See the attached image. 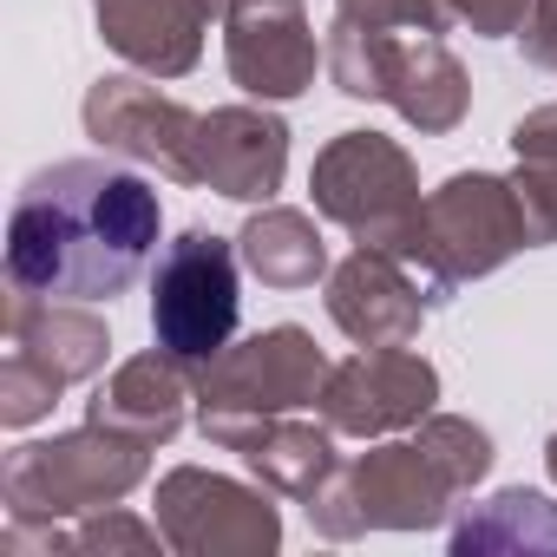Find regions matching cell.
Segmentation results:
<instances>
[{
  "instance_id": "26",
  "label": "cell",
  "mask_w": 557,
  "mask_h": 557,
  "mask_svg": "<svg viewBox=\"0 0 557 557\" xmlns=\"http://www.w3.org/2000/svg\"><path fill=\"white\" fill-rule=\"evenodd\" d=\"M511 151H518V164H544V158H557V99L537 106V112H524V119L511 125Z\"/></svg>"
},
{
  "instance_id": "21",
  "label": "cell",
  "mask_w": 557,
  "mask_h": 557,
  "mask_svg": "<svg viewBox=\"0 0 557 557\" xmlns=\"http://www.w3.org/2000/svg\"><path fill=\"white\" fill-rule=\"evenodd\" d=\"M413 433L440 453V466L459 479V492H472V485L492 472V433H485V426H472V420H459V413H426Z\"/></svg>"
},
{
  "instance_id": "28",
  "label": "cell",
  "mask_w": 557,
  "mask_h": 557,
  "mask_svg": "<svg viewBox=\"0 0 557 557\" xmlns=\"http://www.w3.org/2000/svg\"><path fill=\"white\" fill-rule=\"evenodd\" d=\"M544 466H550V485H557V433H550V446H544Z\"/></svg>"
},
{
  "instance_id": "11",
  "label": "cell",
  "mask_w": 557,
  "mask_h": 557,
  "mask_svg": "<svg viewBox=\"0 0 557 557\" xmlns=\"http://www.w3.org/2000/svg\"><path fill=\"white\" fill-rule=\"evenodd\" d=\"M440 400V368L413 348H361L342 368H329V387L315 400V413L342 433V440H387L407 433L433 413Z\"/></svg>"
},
{
  "instance_id": "1",
  "label": "cell",
  "mask_w": 557,
  "mask_h": 557,
  "mask_svg": "<svg viewBox=\"0 0 557 557\" xmlns=\"http://www.w3.org/2000/svg\"><path fill=\"white\" fill-rule=\"evenodd\" d=\"M164 236L158 190L106 158H66L21 184L8 216V283L47 302H112Z\"/></svg>"
},
{
  "instance_id": "5",
  "label": "cell",
  "mask_w": 557,
  "mask_h": 557,
  "mask_svg": "<svg viewBox=\"0 0 557 557\" xmlns=\"http://www.w3.org/2000/svg\"><path fill=\"white\" fill-rule=\"evenodd\" d=\"M151 466V446L132 433H112L99 420H86L79 433H53L34 446H14L8 466H0V498H8V518H86L119 505Z\"/></svg>"
},
{
  "instance_id": "22",
  "label": "cell",
  "mask_w": 557,
  "mask_h": 557,
  "mask_svg": "<svg viewBox=\"0 0 557 557\" xmlns=\"http://www.w3.org/2000/svg\"><path fill=\"white\" fill-rule=\"evenodd\" d=\"M66 394V381H53L40 361H27L21 348H8V361H0V426H34L53 413V400Z\"/></svg>"
},
{
  "instance_id": "18",
  "label": "cell",
  "mask_w": 557,
  "mask_h": 557,
  "mask_svg": "<svg viewBox=\"0 0 557 557\" xmlns=\"http://www.w3.org/2000/svg\"><path fill=\"white\" fill-rule=\"evenodd\" d=\"M236 256H243V269L256 275L262 289H283V296L315 289L322 275H329V243H322L315 216L309 210H289V203H262L243 223Z\"/></svg>"
},
{
  "instance_id": "23",
  "label": "cell",
  "mask_w": 557,
  "mask_h": 557,
  "mask_svg": "<svg viewBox=\"0 0 557 557\" xmlns=\"http://www.w3.org/2000/svg\"><path fill=\"white\" fill-rule=\"evenodd\" d=\"M335 21H361V27H407V34H446V8L440 0H335Z\"/></svg>"
},
{
  "instance_id": "14",
  "label": "cell",
  "mask_w": 557,
  "mask_h": 557,
  "mask_svg": "<svg viewBox=\"0 0 557 557\" xmlns=\"http://www.w3.org/2000/svg\"><path fill=\"white\" fill-rule=\"evenodd\" d=\"M289 171V125L262 99L256 106H216L197 125V184L230 203H269Z\"/></svg>"
},
{
  "instance_id": "16",
  "label": "cell",
  "mask_w": 557,
  "mask_h": 557,
  "mask_svg": "<svg viewBox=\"0 0 557 557\" xmlns=\"http://www.w3.org/2000/svg\"><path fill=\"white\" fill-rule=\"evenodd\" d=\"M184 400H197V368H184L177 355L151 348V355H132L112 368V381L92 394V420L112 426V433H132L145 446H164L177 426H184Z\"/></svg>"
},
{
  "instance_id": "15",
  "label": "cell",
  "mask_w": 557,
  "mask_h": 557,
  "mask_svg": "<svg viewBox=\"0 0 557 557\" xmlns=\"http://www.w3.org/2000/svg\"><path fill=\"white\" fill-rule=\"evenodd\" d=\"M92 14L99 40L125 66L151 79H184L203 60V34L230 14V0H92Z\"/></svg>"
},
{
  "instance_id": "24",
  "label": "cell",
  "mask_w": 557,
  "mask_h": 557,
  "mask_svg": "<svg viewBox=\"0 0 557 557\" xmlns=\"http://www.w3.org/2000/svg\"><path fill=\"white\" fill-rule=\"evenodd\" d=\"M518 197H524V216H531V249L557 243V158L544 164H518Z\"/></svg>"
},
{
  "instance_id": "27",
  "label": "cell",
  "mask_w": 557,
  "mask_h": 557,
  "mask_svg": "<svg viewBox=\"0 0 557 557\" xmlns=\"http://www.w3.org/2000/svg\"><path fill=\"white\" fill-rule=\"evenodd\" d=\"M524 60L531 66H544V73H557V0H531V21H524Z\"/></svg>"
},
{
  "instance_id": "4",
  "label": "cell",
  "mask_w": 557,
  "mask_h": 557,
  "mask_svg": "<svg viewBox=\"0 0 557 557\" xmlns=\"http://www.w3.org/2000/svg\"><path fill=\"white\" fill-rule=\"evenodd\" d=\"M518 249H531V216H524V197L511 177H492V171H459L446 177L440 190H426V210H420V230L407 243V269L426 283V296H453L479 275L505 269Z\"/></svg>"
},
{
  "instance_id": "2",
  "label": "cell",
  "mask_w": 557,
  "mask_h": 557,
  "mask_svg": "<svg viewBox=\"0 0 557 557\" xmlns=\"http://www.w3.org/2000/svg\"><path fill=\"white\" fill-rule=\"evenodd\" d=\"M322 387H329V355L315 348V335L296 322H275L197 368V426L210 446L243 453L256 426L315 407Z\"/></svg>"
},
{
  "instance_id": "17",
  "label": "cell",
  "mask_w": 557,
  "mask_h": 557,
  "mask_svg": "<svg viewBox=\"0 0 557 557\" xmlns=\"http://www.w3.org/2000/svg\"><path fill=\"white\" fill-rule=\"evenodd\" d=\"M8 348H21L27 361H40L53 381H92L112 355V335L99 315L47 302V296H14L8 302Z\"/></svg>"
},
{
  "instance_id": "8",
  "label": "cell",
  "mask_w": 557,
  "mask_h": 557,
  "mask_svg": "<svg viewBox=\"0 0 557 557\" xmlns=\"http://www.w3.org/2000/svg\"><path fill=\"white\" fill-rule=\"evenodd\" d=\"M309 190H315V210L329 223H342L368 249H394V256H407V243L420 230V210H426L420 171H413L407 145H394L381 132H342V138H329L315 151Z\"/></svg>"
},
{
  "instance_id": "25",
  "label": "cell",
  "mask_w": 557,
  "mask_h": 557,
  "mask_svg": "<svg viewBox=\"0 0 557 557\" xmlns=\"http://www.w3.org/2000/svg\"><path fill=\"white\" fill-rule=\"evenodd\" d=\"M453 27H472L485 40H505V34H524L531 21V0H440Z\"/></svg>"
},
{
  "instance_id": "12",
  "label": "cell",
  "mask_w": 557,
  "mask_h": 557,
  "mask_svg": "<svg viewBox=\"0 0 557 557\" xmlns=\"http://www.w3.org/2000/svg\"><path fill=\"white\" fill-rule=\"evenodd\" d=\"M223 66L249 99L283 106V99H302L315 86V66H329V47H315L302 0H230Z\"/></svg>"
},
{
  "instance_id": "20",
  "label": "cell",
  "mask_w": 557,
  "mask_h": 557,
  "mask_svg": "<svg viewBox=\"0 0 557 557\" xmlns=\"http://www.w3.org/2000/svg\"><path fill=\"white\" fill-rule=\"evenodd\" d=\"M485 550H524V557H557V505L544 492H498L472 505L453 524V557H485Z\"/></svg>"
},
{
  "instance_id": "7",
  "label": "cell",
  "mask_w": 557,
  "mask_h": 557,
  "mask_svg": "<svg viewBox=\"0 0 557 557\" xmlns=\"http://www.w3.org/2000/svg\"><path fill=\"white\" fill-rule=\"evenodd\" d=\"M243 315V256L216 230H184L151 269V342L184 368L216 361Z\"/></svg>"
},
{
  "instance_id": "3",
  "label": "cell",
  "mask_w": 557,
  "mask_h": 557,
  "mask_svg": "<svg viewBox=\"0 0 557 557\" xmlns=\"http://www.w3.org/2000/svg\"><path fill=\"white\" fill-rule=\"evenodd\" d=\"M329 79L348 99L394 106L426 138H446L466 119V106H472V79L446 53V40L440 34H407V27L335 21L329 27Z\"/></svg>"
},
{
  "instance_id": "10",
  "label": "cell",
  "mask_w": 557,
  "mask_h": 557,
  "mask_svg": "<svg viewBox=\"0 0 557 557\" xmlns=\"http://www.w3.org/2000/svg\"><path fill=\"white\" fill-rule=\"evenodd\" d=\"M79 119H86V138L99 151H112L125 164H145L171 184H197V125H203V112L164 99L158 86L112 73L86 92Z\"/></svg>"
},
{
  "instance_id": "19",
  "label": "cell",
  "mask_w": 557,
  "mask_h": 557,
  "mask_svg": "<svg viewBox=\"0 0 557 557\" xmlns=\"http://www.w3.org/2000/svg\"><path fill=\"white\" fill-rule=\"evenodd\" d=\"M335 426L322 420V426H309V420H269V426H256L249 440H243V466L269 485V492H283V498H315L329 479H335Z\"/></svg>"
},
{
  "instance_id": "13",
  "label": "cell",
  "mask_w": 557,
  "mask_h": 557,
  "mask_svg": "<svg viewBox=\"0 0 557 557\" xmlns=\"http://www.w3.org/2000/svg\"><path fill=\"white\" fill-rule=\"evenodd\" d=\"M426 283H413L394 249H355L329 269V322L355 348H407L426 322Z\"/></svg>"
},
{
  "instance_id": "6",
  "label": "cell",
  "mask_w": 557,
  "mask_h": 557,
  "mask_svg": "<svg viewBox=\"0 0 557 557\" xmlns=\"http://www.w3.org/2000/svg\"><path fill=\"white\" fill-rule=\"evenodd\" d=\"M453 498H466L459 479L413 433L361 453L355 466H335V479L309 498V524L329 544H348L361 531H433L453 511Z\"/></svg>"
},
{
  "instance_id": "9",
  "label": "cell",
  "mask_w": 557,
  "mask_h": 557,
  "mask_svg": "<svg viewBox=\"0 0 557 557\" xmlns=\"http://www.w3.org/2000/svg\"><path fill=\"white\" fill-rule=\"evenodd\" d=\"M151 505L177 557H269L283 544V511L269 505V485H243L203 466L164 472Z\"/></svg>"
}]
</instances>
